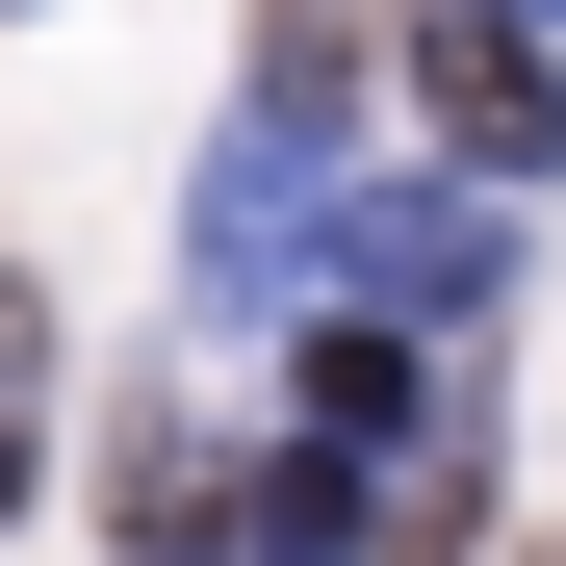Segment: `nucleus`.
<instances>
[{
    "label": "nucleus",
    "mask_w": 566,
    "mask_h": 566,
    "mask_svg": "<svg viewBox=\"0 0 566 566\" xmlns=\"http://www.w3.org/2000/svg\"><path fill=\"white\" fill-rule=\"evenodd\" d=\"M180 258H207V310H283V283L335 258V104H283V77H258V129L207 155V207H180Z\"/></svg>",
    "instance_id": "1"
},
{
    "label": "nucleus",
    "mask_w": 566,
    "mask_h": 566,
    "mask_svg": "<svg viewBox=\"0 0 566 566\" xmlns=\"http://www.w3.org/2000/svg\"><path fill=\"white\" fill-rule=\"evenodd\" d=\"M335 283L412 310V335H463V310L515 283V180H360V207H335Z\"/></svg>",
    "instance_id": "2"
},
{
    "label": "nucleus",
    "mask_w": 566,
    "mask_h": 566,
    "mask_svg": "<svg viewBox=\"0 0 566 566\" xmlns=\"http://www.w3.org/2000/svg\"><path fill=\"white\" fill-rule=\"evenodd\" d=\"M412 77H438V129H463V180H541V155H566V77H541V27H515V0H463V27H438Z\"/></svg>",
    "instance_id": "3"
},
{
    "label": "nucleus",
    "mask_w": 566,
    "mask_h": 566,
    "mask_svg": "<svg viewBox=\"0 0 566 566\" xmlns=\"http://www.w3.org/2000/svg\"><path fill=\"white\" fill-rule=\"evenodd\" d=\"M232 566H360V438H283L232 490Z\"/></svg>",
    "instance_id": "4"
},
{
    "label": "nucleus",
    "mask_w": 566,
    "mask_h": 566,
    "mask_svg": "<svg viewBox=\"0 0 566 566\" xmlns=\"http://www.w3.org/2000/svg\"><path fill=\"white\" fill-rule=\"evenodd\" d=\"M52 490V310H27V258H0V515Z\"/></svg>",
    "instance_id": "5"
},
{
    "label": "nucleus",
    "mask_w": 566,
    "mask_h": 566,
    "mask_svg": "<svg viewBox=\"0 0 566 566\" xmlns=\"http://www.w3.org/2000/svg\"><path fill=\"white\" fill-rule=\"evenodd\" d=\"M412 412V310H360V335H310V438H387Z\"/></svg>",
    "instance_id": "6"
},
{
    "label": "nucleus",
    "mask_w": 566,
    "mask_h": 566,
    "mask_svg": "<svg viewBox=\"0 0 566 566\" xmlns=\"http://www.w3.org/2000/svg\"><path fill=\"white\" fill-rule=\"evenodd\" d=\"M515 27H566V0H515Z\"/></svg>",
    "instance_id": "7"
}]
</instances>
